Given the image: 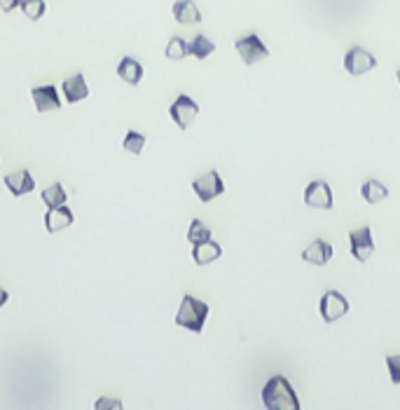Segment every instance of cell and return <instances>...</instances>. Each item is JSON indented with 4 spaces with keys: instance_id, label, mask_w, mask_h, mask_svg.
<instances>
[{
    "instance_id": "3957f363",
    "label": "cell",
    "mask_w": 400,
    "mask_h": 410,
    "mask_svg": "<svg viewBox=\"0 0 400 410\" xmlns=\"http://www.w3.org/2000/svg\"><path fill=\"white\" fill-rule=\"evenodd\" d=\"M234 47H237L241 61L246 66H253V64H260L262 59L270 57V47H267L265 43L260 41L255 33H248V36H241L237 43H234Z\"/></svg>"
},
{
    "instance_id": "603a6c76",
    "label": "cell",
    "mask_w": 400,
    "mask_h": 410,
    "mask_svg": "<svg viewBox=\"0 0 400 410\" xmlns=\"http://www.w3.org/2000/svg\"><path fill=\"white\" fill-rule=\"evenodd\" d=\"M187 57V43L183 41V38H171V41L167 43V59H171V61H180V59Z\"/></svg>"
},
{
    "instance_id": "5b68a950",
    "label": "cell",
    "mask_w": 400,
    "mask_h": 410,
    "mask_svg": "<svg viewBox=\"0 0 400 410\" xmlns=\"http://www.w3.org/2000/svg\"><path fill=\"white\" fill-rule=\"evenodd\" d=\"M192 190L201 202H211V200H215V197H220L222 193H225V183H222L218 171L213 169V171H206L204 176L194 178Z\"/></svg>"
},
{
    "instance_id": "cb8c5ba5",
    "label": "cell",
    "mask_w": 400,
    "mask_h": 410,
    "mask_svg": "<svg viewBox=\"0 0 400 410\" xmlns=\"http://www.w3.org/2000/svg\"><path fill=\"white\" fill-rule=\"evenodd\" d=\"M124 150H129L131 155H141V150H143V145H146V136L139 134V131H129L127 136H124Z\"/></svg>"
},
{
    "instance_id": "484cf974",
    "label": "cell",
    "mask_w": 400,
    "mask_h": 410,
    "mask_svg": "<svg viewBox=\"0 0 400 410\" xmlns=\"http://www.w3.org/2000/svg\"><path fill=\"white\" fill-rule=\"evenodd\" d=\"M19 5V0H0V10L3 12H12Z\"/></svg>"
},
{
    "instance_id": "277c9868",
    "label": "cell",
    "mask_w": 400,
    "mask_h": 410,
    "mask_svg": "<svg viewBox=\"0 0 400 410\" xmlns=\"http://www.w3.org/2000/svg\"><path fill=\"white\" fill-rule=\"evenodd\" d=\"M318 312L323 316L325 323H332V321L342 319V316L349 312V300H346L339 291H328V293L321 295Z\"/></svg>"
},
{
    "instance_id": "7402d4cb",
    "label": "cell",
    "mask_w": 400,
    "mask_h": 410,
    "mask_svg": "<svg viewBox=\"0 0 400 410\" xmlns=\"http://www.w3.org/2000/svg\"><path fill=\"white\" fill-rule=\"evenodd\" d=\"M19 8L24 10V15L31 22H38L45 15V0H19Z\"/></svg>"
},
{
    "instance_id": "8fae6325",
    "label": "cell",
    "mask_w": 400,
    "mask_h": 410,
    "mask_svg": "<svg viewBox=\"0 0 400 410\" xmlns=\"http://www.w3.org/2000/svg\"><path fill=\"white\" fill-rule=\"evenodd\" d=\"M75 216L73 211H70L68 207H49L47 216H45V228H47V233H59V230L73 226Z\"/></svg>"
},
{
    "instance_id": "7c38bea8",
    "label": "cell",
    "mask_w": 400,
    "mask_h": 410,
    "mask_svg": "<svg viewBox=\"0 0 400 410\" xmlns=\"http://www.w3.org/2000/svg\"><path fill=\"white\" fill-rule=\"evenodd\" d=\"M220 256H222V247L213 240L192 244V261L197 263V265H208V263L218 261Z\"/></svg>"
},
{
    "instance_id": "6da1fadb",
    "label": "cell",
    "mask_w": 400,
    "mask_h": 410,
    "mask_svg": "<svg viewBox=\"0 0 400 410\" xmlns=\"http://www.w3.org/2000/svg\"><path fill=\"white\" fill-rule=\"evenodd\" d=\"M262 403L270 410H300L298 394H295L293 385L284 375H274V378L262 387Z\"/></svg>"
},
{
    "instance_id": "ffe728a7",
    "label": "cell",
    "mask_w": 400,
    "mask_h": 410,
    "mask_svg": "<svg viewBox=\"0 0 400 410\" xmlns=\"http://www.w3.org/2000/svg\"><path fill=\"white\" fill-rule=\"evenodd\" d=\"M66 200H68V195H66L61 183H54L43 190V202L47 204V207H61V204H66Z\"/></svg>"
},
{
    "instance_id": "4316f807",
    "label": "cell",
    "mask_w": 400,
    "mask_h": 410,
    "mask_svg": "<svg viewBox=\"0 0 400 410\" xmlns=\"http://www.w3.org/2000/svg\"><path fill=\"white\" fill-rule=\"evenodd\" d=\"M8 300H10L8 291H5V288H0V307H3V305H5V302H8Z\"/></svg>"
},
{
    "instance_id": "d4e9b609",
    "label": "cell",
    "mask_w": 400,
    "mask_h": 410,
    "mask_svg": "<svg viewBox=\"0 0 400 410\" xmlns=\"http://www.w3.org/2000/svg\"><path fill=\"white\" fill-rule=\"evenodd\" d=\"M386 368H389L391 382L400 385V354H389L386 356Z\"/></svg>"
},
{
    "instance_id": "4fadbf2b",
    "label": "cell",
    "mask_w": 400,
    "mask_h": 410,
    "mask_svg": "<svg viewBox=\"0 0 400 410\" xmlns=\"http://www.w3.org/2000/svg\"><path fill=\"white\" fill-rule=\"evenodd\" d=\"M330 258H332V244H328L325 240H314V244H309L302 251V261L311 263V265H325Z\"/></svg>"
},
{
    "instance_id": "9c48e42d",
    "label": "cell",
    "mask_w": 400,
    "mask_h": 410,
    "mask_svg": "<svg viewBox=\"0 0 400 410\" xmlns=\"http://www.w3.org/2000/svg\"><path fill=\"white\" fill-rule=\"evenodd\" d=\"M305 204L314 209H332V190L325 181H311L305 188Z\"/></svg>"
},
{
    "instance_id": "9a60e30c",
    "label": "cell",
    "mask_w": 400,
    "mask_h": 410,
    "mask_svg": "<svg viewBox=\"0 0 400 410\" xmlns=\"http://www.w3.org/2000/svg\"><path fill=\"white\" fill-rule=\"evenodd\" d=\"M5 185H8V190L15 197H22V195L33 193V188H36V181H33V176L29 174V171L22 169V171H17V174L5 176Z\"/></svg>"
},
{
    "instance_id": "52a82bcc",
    "label": "cell",
    "mask_w": 400,
    "mask_h": 410,
    "mask_svg": "<svg viewBox=\"0 0 400 410\" xmlns=\"http://www.w3.org/2000/svg\"><path fill=\"white\" fill-rule=\"evenodd\" d=\"M349 244H351V256L358 263H365L375 251V242H372V230L368 226L351 230L349 233Z\"/></svg>"
},
{
    "instance_id": "d6986e66",
    "label": "cell",
    "mask_w": 400,
    "mask_h": 410,
    "mask_svg": "<svg viewBox=\"0 0 400 410\" xmlns=\"http://www.w3.org/2000/svg\"><path fill=\"white\" fill-rule=\"evenodd\" d=\"M360 195H363V200L368 204H379L382 200L389 197V188L382 185L379 181H365L363 188H360Z\"/></svg>"
},
{
    "instance_id": "2e32d148",
    "label": "cell",
    "mask_w": 400,
    "mask_h": 410,
    "mask_svg": "<svg viewBox=\"0 0 400 410\" xmlns=\"http://www.w3.org/2000/svg\"><path fill=\"white\" fill-rule=\"evenodd\" d=\"M174 19L178 24H199L201 22V12L192 3V0H176L174 3Z\"/></svg>"
},
{
    "instance_id": "e0dca14e",
    "label": "cell",
    "mask_w": 400,
    "mask_h": 410,
    "mask_svg": "<svg viewBox=\"0 0 400 410\" xmlns=\"http://www.w3.org/2000/svg\"><path fill=\"white\" fill-rule=\"evenodd\" d=\"M117 75H120L127 85L134 87V85H139L141 78H143V66L136 61L134 57H124L120 61V66H117Z\"/></svg>"
},
{
    "instance_id": "ac0fdd59",
    "label": "cell",
    "mask_w": 400,
    "mask_h": 410,
    "mask_svg": "<svg viewBox=\"0 0 400 410\" xmlns=\"http://www.w3.org/2000/svg\"><path fill=\"white\" fill-rule=\"evenodd\" d=\"M213 52H215V45L208 41L206 36H194L192 41L187 43V54H192L194 59H199V61H204Z\"/></svg>"
},
{
    "instance_id": "8992f818",
    "label": "cell",
    "mask_w": 400,
    "mask_h": 410,
    "mask_svg": "<svg viewBox=\"0 0 400 410\" xmlns=\"http://www.w3.org/2000/svg\"><path fill=\"white\" fill-rule=\"evenodd\" d=\"M377 66V59L363 47H351L344 57V71L349 75H365L368 71H372Z\"/></svg>"
},
{
    "instance_id": "83f0119b",
    "label": "cell",
    "mask_w": 400,
    "mask_h": 410,
    "mask_svg": "<svg viewBox=\"0 0 400 410\" xmlns=\"http://www.w3.org/2000/svg\"><path fill=\"white\" fill-rule=\"evenodd\" d=\"M396 80H398V85H400V71L396 73Z\"/></svg>"
},
{
    "instance_id": "30bf717a",
    "label": "cell",
    "mask_w": 400,
    "mask_h": 410,
    "mask_svg": "<svg viewBox=\"0 0 400 410\" xmlns=\"http://www.w3.org/2000/svg\"><path fill=\"white\" fill-rule=\"evenodd\" d=\"M31 96H33V103H36V110H40V113L61 108L59 91H56V87H52V85H47V87H33Z\"/></svg>"
},
{
    "instance_id": "44dd1931",
    "label": "cell",
    "mask_w": 400,
    "mask_h": 410,
    "mask_svg": "<svg viewBox=\"0 0 400 410\" xmlns=\"http://www.w3.org/2000/svg\"><path fill=\"white\" fill-rule=\"evenodd\" d=\"M206 240H213L211 230H208V226H204L199 218H194V221L190 223V230H187V242L199 244V242H206Z\"/></svg>"
},
{
    "instance_id": "ba28073f",
    "label": "cell",
    "mask_w": 400,
    "mask_h": 410,
    "mask_svg": "<svg viewBox=\"0 0 400 410\" xmlns=\"http://www.w3.org/2000/svg\"><path fill=\"white\" fill-rule=\"evenodd\" d=\"M197 113H199V105H197L187 94H180L171 103V108H169V115H171V120L178 124L180 129H187L197 117Z\"/></svg>"
},
{
    "instance_id": "5bb4252c",
    "label": "cell",
    "mask_w": 400,
    "mask_h": 410,
    "mask_svg": "<svg viewBox=\"0 0 400 410\" xmlns=\"http://www.w3.org/2000/svg\"><path fill=\"white\" fill-rule=\"evenodd\" d=\"M63 94H66V101L68 103H80L84 98L89 96V87L87 82H84V75L82 73H75L73 78H68V80L63 82Z\"/></svg>"
},
{
    "instance_id": "7a4b0ae2",
    "label": "cell",
    "mask_w": 400,
    "mask_h": 410,
    "mask_svg": "<svg viewBox=\"0 0 400 410\" xmlns=\"http://www.w3.org/2000/svg\"><path fill=\"white\" fill-rule=\"evenodd\" d=\"M208 316V305L201 300H197L194 295H183L180 309L176 314V323L180 328H187L192 333H201L204 330V321Z\"/></svg>"
}]
</instances>
